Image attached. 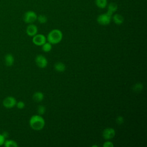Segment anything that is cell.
Listing matches in <instances>:
<instances>
[{
  "label": "cell",
  "instance_id": "3957f363",
  "mask_svg": "<svg viewBox=\"0 0 147 147\" xmlns=\"http://www.w3.org/2000/svg\"><path fill=\"white\" fill-rule=\"evenodd\" d=\"M112 16L111 13L107 11L106 13L99 15L96 18V21L101 25H107L111 21Z\"/></svg>",
  "mask_w": 147,
  "mask_h": 147
},
{
  "label": "cell",
  "instance_id": "7a4b0ae2",
  "mask_svg": "<svg viewBox=\"0 0 147 147\" xmlns=\"http://www.w3.org/2000/svg\"><path fill=\"white\" fill-rule=\"evenodd\" d=\"M47 39L51 44H57L62 40L63 33L58 29H53L48 34Z\"/></svg>",
  "mask_w": 147,
  "mask_h": 147
},
{
  "label": "cell",
  "instance_id": "ba28073f",
  "mask_svg": "<svg viewBox=\"0 0 147 147\" xmlns=\"http://www.w3.org/2000/svg\"><path fill=\"white\" fill-rule=\"evenodd\" d=\"M115 136V130L113 127H107L103 130L102 136L106 140H110Z\"/></svg>",
  "mask_w": 147,
  "mask_h": 147
},
{
  "label": "cell",
  "instance_id": "cb8c5ba5",
  "mask_svg": "<svg viewBox=\"0 0 147 147\" xmlns=\"http://www.w3.org/2000/svg\"><path fill=\"white\" fill-rule=\"evenodd\" d=\"M5 136H4L2 134H0V146L3 145L4 142L5 141Z\"/></svg>",
  "mask_w": 147,
  "mask_h": 147
},
{
  "label": "cell",
  "instance_id": "603a6c76",
  "mask_svg": "<svg viewBox=\"0 0 147 147\" xmlns=\"http://www.w3.org/2000/svg\"><path fill=\"white\" fill-rule=\"evenodd\" d=\"M103 147H113L114 146V144L110 140H107L106 141H105L103 143Z\"/></svg>",
  "mask_w": 147,
  "mask_h": 147
},
{
  "label": "cell",
  "instance_id": "277c9868",
  "mask_svg": "<svg viewBox=\"0 0 147 147\" xmlns=\"http://www.w3.org/2000/svg\"><path fill=\"white\" fill-rule=\"evenodd\" d=\"M37 18V14L32 10H28L26 11L23 16L24 21L26 24H32L34 22Z\"/></svg>",
  "mask_w": 147,
  "mask_h": 147
},
{
  "label": "cell",
  "instance_id": "4fadbf2b",
  "mask_svg": "<svg viewBox=\"0 0 147 147\" xmlns=\"http://www.w3.org/2000/svg\"><path fill=\"white\" fill-rule=\"evenodd\" d=\"M65 65L62 62H57L54 64V69L59 72H64L65 70Z\"/></svg>",
  "mask_w": 147,
  "mask_h": 147
},
{
  "label": "cell",
  "instance_id": "6da1fadb",
  "mask_svg": "<svg viewBox=\"0 0 147 147\" xmlns=\"http://www.w3.org/2000/svg\"><path fill=\"white\" fill-rule=\"evenodd\" d=\"M45 119L39 114L32 115L29 119V125L30 127L36 131L42 130L45 126Z\"/></svg>",
  "mask_w": 147,
  "mask_h": 147
},
{
  "label": "cell",
  "instance_id": "ffe728a7",
  "mask_svg": "<svg viewBox=\"0 0 147 147\" xmlns=\"http://www.w3.org/2000/svg\"><path fill=\"white\" fill-rule=\"evenodd\" d=\"M45 111H46L45 107L43 105H40L37 108V113L40 115L44 114L45 113Z\"/></svg>",
  "mask_w": 147,
  "mask_h": 147
},
{
  "label": "cell",
  "instance_id": "9a60e30c",
  "mask_svg": "<svg viewBox=\"0 0 147 147\" xmlns=\"http://www.w3.org/2000/svg\"><path fill=\"white\" fill-rule=\"evenodd\" d=\"M95 3L99 9H105L107 6V0H95Z\"/></svg>",
  "mask_w": 147,
  "mask_h": 147
},
{
  "label": "cell",
  "instance_id": "7c38bea8",
  "mask_svg": "<svg viewBox=\"0 0 147 147\" xmlns=\"http://www.w3.org/2000/svg\"><path fill=\"white\" fill-rule=\"evenodd\" d=\"M33 99L36 102H41L44 98V94L41 91H36L33 95Z\"/></svg>",
  "mask_w": 147,
  "mask_h": 147
},
{
  "label": "cell",
  "instance_id": "8fae6325",
  "mask_svg": "<svg viewBox=\"0 0 147 147\" xmlns=\"http://www.w3.org/2000/svg\"><path fill=\"white\" fill-rule=\"evenodd\" d=\"M4 61L6 65L8 67H10L13 65L14 64V56L11 53H7L5 56Z\"/></svg>",
  "mask_w": 147,
  "mask_h": 147
},
{
  "label": "cell",
  "instance_id": "8992f818",
  "mask_svg": "<svg viewBox=\"0 0 147 147\" xmlns=\"http://www.w3.org/2000/svg\"><path fill=\"white\" fill-rule=\"evenodd\" d=\"M47 41L46 37L42 34H36L32 38V42L37 46H42Z\"/></svg>",
  "mask_w": 147,
  "mask_h": 147
},
{
  "label": "cell",
  "instance_id": "e0dca14e",
  "mask_svg": "<svg viewBox=\"0 0 147 147\" xmlns=\"http://www.w3.org/2000/svg\"><path fill=\"white\" fill-rule=\"evenodd\" d=\"M143 88H144V86L140 82L136 83L132 87V90L135 92H140L143 90Z\"/></svg>",
  "mask_w": 147,
  "mask_h": 147
},
{
  "label": "cell",
  "instance_id": "30bf717a",
  "mask_svg": "<svg viewBox=\"0 0 147 147\" xmlns=\"http://www.w3.org/2000/svg\"><path fill=\"white\" fill-rule=\"evenodd\" d=\"M113 22L118 25H120L123 24L124 22V17L119 14L115 13L114 14H113L112 16V19Z\"/></svg>",
  "mask_w": 147,
  "mask_h": 147
},
{
  "label": "cell",
  "instance_id": "2e32d148",
  "mask_svg": "<svg viewBox=\"0 0 147 147\" xmlns=\"http://www.w3.org/2000/svg\"><path fill=\"white\" fill-rule=\"evenodd\" d=\"M3 145L5 147H17L18 146L17 142L13 140H5Z\"/></svg>",
  "mask_w": 147,
  "mask_h": 147
},
{
  "label": "cell",
  "instance_id": "9c48e42d",
  "mask_svg": "<svg viewBox=\"0 0 147 147\" xmlns=\"http://www.w3.org/2000/svg\"><path fill=\"white\" fill-rule=\"evenodd\" d=\"M38 32V28L37 26L34 24H29L26 29V34L30 37H33Z\"/></svg>",
  "mask_w": 147,
  "mask_h": 147
},
{
  "label": "cell",
  "instance_id": "7402d4cb",
  "mask_svg": "<svg viewBox=\"0 0 147 147\" xmlns=\"http://www.w3.org/2000/svg\"><path fill=\"white\" fill-rule=\"evenodd\" d=\"M116 122L118 125H122L124 122V118L121 115H118L116 118Z\"/></svg>",
  "mask_w": 147,
  "mask_h": 147
},
{
  "label": "cell",
  "instance_id": "52a82bcc",
  "mask_svg": "<svg viewBox=\"0 0 147 147\" xmlns=\"http://www.w3.org/2000/svg\"><path fill=\"white\" fill-rule=\"evenodd\" d=\"M36 65L40 68H44L48 65L47 59L42 55H38L35 58Z\"/></svg>",
  "mask_w": 147,
  "mask_h": 147
},
{
  "label": "cell",
  "instance_id": "5bb4252c",
  "mask_svg": "<svg viewBox=\"0 0 147 147\" xmlns=\"http://www.w3.org/2000/svg\"><path fill=\"white\" fill-rule=\"evenodd\" d=\"M117 9H118V5H117V3L114 2H111L107 6V11L110 12L112 14H113L115 12H116Z\"/></svg>",
  "mask_w": 147,
  "mask_h": 147
},
{
  "label": "cell",
  "instance_id": "d4e9b609",
  "mask_svg": "<svg viewBox=\"0 0 147 147\" xmlns=\"http://www.w3.org/2000/svg\"><path fill=\"white\" fill-rule=\"evenodd\" d=\"M92 147H98V145H92Z\"/></svg>",
  "mask_w": 147,
  "mask_h": 147
},
{
  "label": "cell",
  "instance_id": "d6986e66",
  "mask_svg": "<svg viewBox=\"0 0 147 147\" xmlns=\"http://www.w3.org/2000/svg\"><path fill=\"white\" fill-rule=\"evenodd\" d=\"M37 20L38 21V22L40 24H45L48 21V18H47V17L44 15V14H40L38 16H37Z\"/></svg>",
  "mask_w": 147,
  "mask_h": 147
},
{
  "label": "cell",
  "instance_id": "44dd1931",
  "mask_svg": "<svg viewBox=\"0 0 147 147\" xmlns=\"http://www.w3.org/2000/svg\"><path fill=\"white\" fill-rule=\"evenodd\" d=\"M16 106H17V107L19 109H22L25 107V103L23 102V101H18V102H17L16 103Z\"/></svg>",
  "mask_w": 147,
  "mask_h": 147
},
{
  "label": "cell",
  "instance_id": "ac0fdd59",
  "mask_svg": "<svg viewBox=\"0 0 147 147\" xmlns=\"http://www.w3.org/2000/svg\"><path fill=\"white\" fill-rule=\"evenodd\" d=\"M52 48V44L49 42H45L42 45V49L45 52H49L51 51Z\"/></svg>",
  "mask_w": 147,
  "mask_h": 147
},
{
  "label": "cell",
  "instance_id": "5b68a950",
  "mask_svg": "<svg viewBox=\"0 0 147 147\" xmlns=\"http://www.w3.org/2000/svg\"><path fill=\"white\" fill-rule=\"evenodd\" d=\"M16 103L17 100L14 97L12 96H8L3 99L2 102V105L5 108L11 109L16 106Z\"/></svg>",
  "mask_w": 147,
  "mask_h": 147
}]
</instances>
